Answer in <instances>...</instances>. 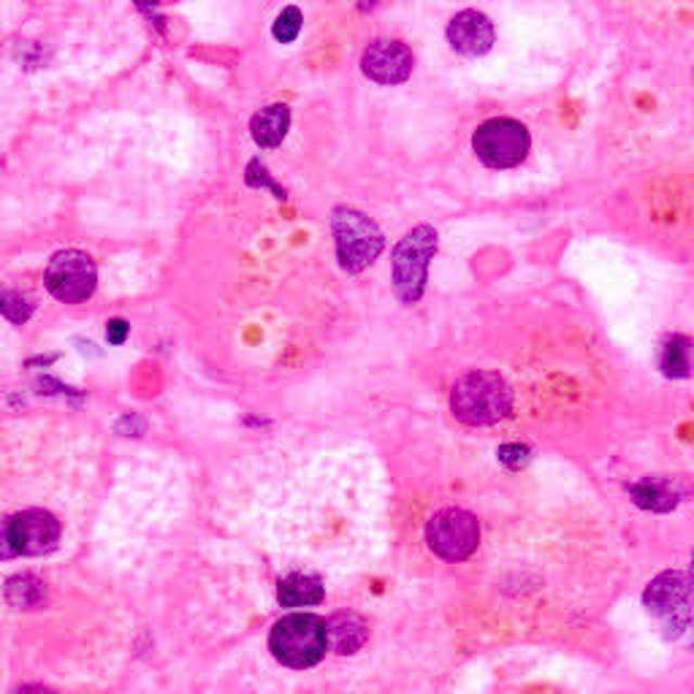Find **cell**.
Here are the masks:
<instances>
[{
    "label": "cell",
    "mask_w": 694,
    "mask_h": 694,
    "mask_svg": "<svg viewBox=\"0 0 694 694\" xmlns=\"http://www.w3.org/2000/svg\"><path fill=\"white\" fill-rule=\"evenodd\" d=\"M515 404L513 385L497 372L488 369H472L461 374L450 388V410L455 421L472 428L497 426L510 417Z\"/></svg>",
    "instance_id": "obj_1"
},
{
    "label": "cell",
    "mask_w": 694,
    "mask_h": 694,
    "mask_svg": "<svg viewBox=\"0 0 694 694\" xmlns=\"http://www.w3.org/2000/svg\"><path fill=\"white\" fill-rule=\"evenodd\" d=\"M439 247V233L432 226H415L401 236L390 258V277H394V293L401 304H417L428 282V266Z\"/></svg>",
    "instance_id": "obj_2"
},
{
    "label": "cell",
    "mask_w": 694,
    "mask_h": 694,
    "mask_svg": "<svg viewBox=\"0 0 694 694\" xmlns=\"http://www.w3.org/2000/svg\"><path fill=\"white\" fill-rule=\"evenodd\" d=\"M329 634H325V621L309 613H293L285 616L274 629H271L269 648L285 667H312L323 659Z\"/></svg>",
    "instance_id": "obj_3"
},
{
    "label": "cell",
    "mask_w": 694,
    "mask_h": 694,
    "mask_svg": "<svg viewBox=\"0 0 694 694\" xmlns=\"http://www.w3.org/2000/svg\"><path fill=\"white\" fill-rule=\"evenodd\" d=\"M336 255L347 271H363L383 253L385 236L377 222L350 206H336L331 215Z\"/></svg>",
    "instance_id": "obj_4"
},
{
    "label": "cell",
    "mask_w": 694,
    "mask_h": 694,
    "mask_svg": "<svg viewBox=\"0 0 694 694\" xmlns=\"http://www.w3.org/2000/svg\"><path fill=\"white\" fill-rule=\"evenodd\" d=\"M472 150L477 160L497 171L518 168L529 157L531 136L520 119L513 117H491L472 133Z\"/></svg>",
    "instance_id": "obj_5"
},
{
    "label": "cell",
    "mask_w": 694,
    "mask_h": 694,
    "mask_svg": "<svg viewBox=\"0 0 694 694\" xmlns=\"http://www.w3.org/2000/svg\"><path fill=\"white\" fill-rule=\"evenodd\" d=\"M426 542L445 562H464L480 545V520L464 507H442L428 518Z\"/></svg>",
    "instance_id": "obj_6"
},
{
    "label": "cell",
    "mask_w": 694,
    "mask_h": 694,
    "mask_svg": "<svg viewBox=\"0 0 694 694\" xmlns=\"http://www.w3.org/2000/svg\"><path fill=\"white\" fill-rule=\"evenodd\" d=\"M95 264L87 253L63 249L47 266V287L54 298L65 304H81L95 291Z\"/></svg>",
    "instance_id": "obj_7"
},
{
    "label": "cell",
    "mask_w": 694,
    "mask_h": 694,
    "mask_svg": "<svg viewBox=\"0 0 694 694\" xmlns=\"http://www.w3.org/2000/svg\"><path fill=\"white\" fill-rule=\"evenodd\" d=\"M412 65H415L412 49L394 38H380V41L369 43L361 57V70L377 85H401L410 79Z\"/></svg>",
    "instance_id": "obj_8"
},
{
    "label": "cell",
    "mask_w": 694,
    "mask_h": 694,
    "mask_svg": "<svg viewBox=\"0 0 694 694\" xmlns=\"http://www.w3.org/2000/svg\"><path fill=\"white\" fill-rule=\"evenodd\" d=\"M16 553L22 556H43L54 551L60 540V524L47 510H22L11 518Z\"/></svg>",
    "instance_id": "obj_9"
},
{
    "label": "cell",
    "mask_w": 694,
    "mask_h": 694,
    "mask_svg": "<svg viewBox=\"0 0 694 694\" xmlns=\"http://www.w3.org/2000/svg\"><path fill=\"white\" fill-rule=\"evenodd\" d=\"M497 41L491 20L483 11L466 9L455 14L448 25V43L464 57H480Z\"/></svg>",
    "instance_id": "obj_10"
},
{
    "label": "cell",
    "mask_w": 694,
    "mask_h": 694,
    "mask_svg": "<svg viewBox=\"0 0 694 694\" xmlns=\"http://www.w3.org/2000/svg\"><path fill=\"white\" fill-rule=\"evenodd\" d=\"M694 583L689 578V573L683 569H661L654 578L645 583L643 589V607L651 613V616H665V613L676 611V607L686 605L689 596H692Z\"/></svg>",
    "instance_id": "obj_11"
},
{
    "label": "cell",
    "mask_w": 694,
    "mask_h": 694,
    "mask_svg": "<svg viewBox=\"0 0 694 694\" xmlns=\"http://www.w3.org/2000/svg\"><path fill=\"white\" fill-rule=\"evenodd\" d=\"M629 499H632L634 507L645 510V513L665 515L672 513L678 504L686 497V486H683L681 477H643V480H634L627 486Z\"/></svg>",
    "instance_id": "obj_12"
},
{
    "label": "cell",
    "mask_w": 694,
    "mask_h": 694,
    "mask_svg": "<svg viewBox=\"0 0 694 694\" xmlns=\"http://www.w3.org/2000/svg\"><path fill=\"white\" fill-rule=\"evenodd\" d=\"M325 634H329V645L336 654H356L367 643L369 627L356 613H334L325 621Z\"/></svg>",
    "instance_id": "obj_13"
},
{
    "label": "cell",
    "mask_w": 694,
    "mask_h": 694,
    "mask_svg": "<svg viewBox=\"0 0 694 694\" xmlns=\"http://www.w3.org/2000/svg\"><path fill=\"white\" fill-rule=\"evenodd\" d=\"M287 125H291V108L285 103H274V106H266L249 119V133L258 141L260 146H277L287 133Z\"/></svg>",
    "instance_id": "obj_14"
},
{
    "label": "cell",
    "mask_w": 694,
    "mask_h": 694,
    "mask_svg": "<svg viewBox=\"0 0 694 694\" xmlns=\"http://www.w3.org/2000/svg\"><path fill=\"white\" fill-rule=\"evenodd\" d=\"M659 369L665 377L683 380L694 372V345L681 334H672L659 347Z\"/></svg>",
    "instance_id": "obj_15"
},
{
    "label": "cell",
    "mask_w": 694,
    "mask_h": 694,
    "mask_svg": "<svg viewBox=\"0 0 694 694\" xmlns=\"http://www.w3.org/2000/svg\"><path fill=\"white\" fill-rule=\"evenodd\" d=\"M5 600H9L11 607H20V611H36L47 602V586L38 575H14V578L5 580Z\"/></svg>",
    "instance_id": "obj_16"
},
{
    "label": "cell",
    "mask_w": 694,
    "mask_h": 694,
    "mask_svg": "<svg viewBox=\"0 0 694 694\" xmlns=\"http://www.w3.org/2000/svg\"><path fill=\"white\" fill-rule=\"evenodd\" d=\"M277 596H280V602L285 607L314 605V602L323 600V583H320V578H312V575H287L277 586Z\"/></svg>",
    "instance_id": "obj_17"
},
{
    "label": "cell",
    "mask_w": 694,
    "mask_h": 694,
    "mask_svg": "<svg viewBox=\"0 0 694 694\" xmlns=\"http://www.w3.org/2000/svg\"><path fill=\"white\" fill-rule=\"evenodd\" d=\"M33 312V304L27 301L22 293L9 291V287H0V314L9 318L11 323H25Z\"/></svg>",
    "instance_id": "obj_18"
},
{
    "label": "cell",
    "mask_w": 694,
    "mask_h": 694,
    "mask_svg": "<svg viewBox=\"0 0 694 694\" xmlns=\"http://www.w3.org/2000/svg\"><path fill=\"white\" fill-rule=\"evenodd\" d=\"M661 621V638L665 640H678L681 634L689 632V627H692V607L681 605L676 607V611L665 613V616H659Z\"/></svg>",
    "instance_id": "obj_19"
},
{
    "label": "cell",
    "mask_w": 694,
    "mask_h": 694,
    "mask_svg": "<svg viewBox=\"0 0 694 694\" xmlns=\"http://www.w3.org/2000/svg\"><path fill=\"white\" fill-rule=\"evenodd\" d=\"M497 459H499V464H502L504 470H510V472L526 470L531 461V448L524 442H504L497 448Z\"/></svg>",
    "instance_id": "obj_20"
},
{
    "label": "cell",
    "mask_w": 694,
    "mask_h": 694,
    "mask_svg": "<svg viewBox=\"0 0 694 694\" xmlns=\"http://www.w3.org/2000/svg\"><path fill=\"white\" fill-rule=\"evenodd\" d=\"M301 22H304L301 11H298L296 5H287V9L282 11L280 16H277V22H274V27H271V33H274L277 41L287 43V41H293V38L298 36V30H301Z\"/></svg>",
    "instance_id": "obj_21"
},
{
    "label": "cell",
    "mask_w": 694,
    "mask_h": 694,
    "mask_svg": "<svg viewBox=\"0 0 694 694\" xmlns=\"http://www.w3.org/2000/svg\"><path fill=\"white\" fill-rule=\"evenodd\" d=\"M247 184H253V188H258V184H266V188H274L277 193H280L282 198H285V193H282V188H277L274 179H271L269 174H266L264 163H260V160H253V163H249V166H247Z\"/></svg>",
    "instance_id": "obj_22"
},
{
    "label": "cell",
    "mask_w": 694,
    "mask_h": 694,
    "mask_svg": "<svg viewBox=\"0 0 694 694\" xmlns=\"http://www.w3.org/2000/svg\"><path fill=\"white\" fill-rule=\"evenodd\" d=\"M11 556H20L14 545V535H11V518H0V562Z\"/></svg>",
    "instance_id": "obj_23"
},
{
    "label": "cell",
    "mask_w": 694,
    "mask_h": 694,
    "mask_svg": "<svg viewBox=\"0 0 694 694\" xmlns=\"http://www.w3.org/2000/svg\"><path fill=\"white\" fill-rule=\"evenodd\" d=\"M117 428L123 434H128V437H139V434L144 432V421H141L139 415H125L123 421L117 423Z\"/></svg>",
    "instance_id": "obj_24"
},
{
    "label": "cell",
    "mask_w": 694,
    "mask_h": 694,
    "mask_svg": "<svg viewBox=\"0 0 694 694\" xmlns=\"http://www.w3.org/2000/svg\"><path fill=\"white\" fill-rule=\"evenodd\" d=\"M125 336H128V323L125 320H112L108 323V342L119 345V342H125Z\"/></svg>",
    "instance_id": "obj_25"
},
{
    "label": "cell",
    "mask_w": 694,
    "mask_h": 694,
    "mask_svg": "<svg viewBox=\"0 0 694 694\" xmlns=\"http://www.w3.org/2000/svg\"><path fill=\"white\" fill-rule=\"evenodd\" d=\"M136 5H139V9H155L157 5V0H136Z\"/></svg>",
    "instance_id": "obj_26"
},
{
    "label": "cell",
    "mask_w": 694,
    "mask_h": 694,
    "mask_svg": "<svg viewBox=\"0 0 694 694\" xmlns=\"http://www.w3.org/2000/svg\"><path fill=\"white\" fill-rule=\"evenodd\" d=\"M374 3H377V0H358V5H361V9H363V11H369V9H372V5H374Z\"/></svg>",
    "instance_id": "obj_27"
},
{
    "label": "cell",
    "mask_w": 694,
    "mask_h": 694,
    "mask_svg": "<svg viewBox=\"0 0 694 694\" xmlns=\"http://www.w3.org/2000/svg\"><path fill=\"white\" fill-rule=\"evenodd\" d=\"M689 645L694 648V621H692V627H689Z\"/></svg>",
    "instance_id": "obj_28"
},
{
    "label": "cell",
    "mask_w": 694,
    "mask_h": 694,
    "mask_svg": "<svg viewBox=\"0 0 694 694\" xmlns=\"http://www.w3.org/2000/svg\"><path fill=\"white\" fill-rule=\"evenodd\" d=\"M689 578H692V583H694V556H692V564H689Z\"/></svg>",
    "instance_id": "obj_29"
}]
</instances>
